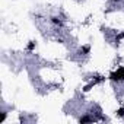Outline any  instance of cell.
Returning a JSON list of instances; mask_svg holds the SVG:
<instances>
[{
  "mask_svg": "<svg viewBox=\"0 0 124 124\" xmlns=\"http://www.w3.org/2000/svg\"><path fill=\"white\" fill-rule=\"evenodd\" d=\"M112 2H120V0H112Z\"/></svg>",
  "mask_w": 124,
  "mask_h": 124,
  "instance_id": "cell-5",
  "label": "cell"
},
{
  "mask_svg": "<svg viewBox=\"0 0 124 124\" xmlns=\"http://www.w3.org/2000/svg\"><path fill=\"white\" fill-rule=\"evenodd\" d=\"M79 121H80V123H88V121H92V118H91L89 115H85V117H80Z\"/></svg>",
  "mask_w": 124,
  "mask_h": 124,
  "instance_id": "cell-2",
  "label": "cell"
},
{
  "mask_svg": "<svg viewBox=\"0 0 124 124\" xmlns=\"http://www.w3.org/2000/svg\"><path fill=\"white\" fill-rule=\"evenodd\" d=\"M109 79H111V80H117V82L124 80V67H118L115 72H112V73L109 75Z\"/></svg>",
  "mask_w": 124,
  "mask_h": 124,
  "instance_id": "cell-1",
  "label": "cell"
},
{
  "mask_svg": "<svg viewBox=\"0 0 124 124\" xmlns=\"http://www.w3.org/2000/svg\"><path fill=\"white\" fill-rule=\"evenodd\" d=\"M51 22L55 23V25H61V21H60L58 18H51Z\"/></svg>",
  "mask_w": 124,
  "mask_h": 124,
  "instance_id": "cell-3",
  "label": "cell"
},
{
  "mask_svg": "<svg viewBox=\"0 0 124 124\" xmlns=\"http://www.w3.org/2000/svg\"><path fill=\"white\" fill-rule=\"evenodd\" d=\"M5 118H6V112H3V114H2V117H0V123H3V121H5Z\"/></svg>",
  "mask_w": 124,
  "mask_h": 124,
  "instance_id": "cell-4",
  "label": "cell"
}]
</instances>
